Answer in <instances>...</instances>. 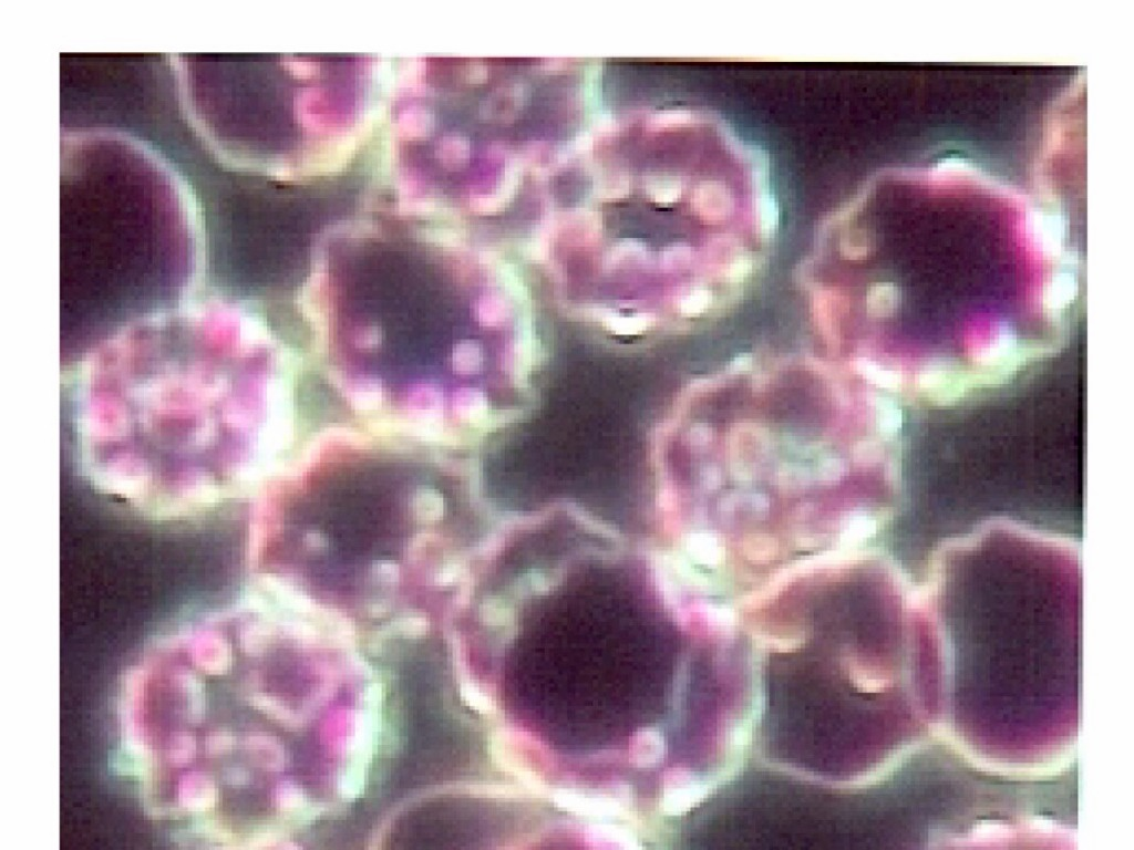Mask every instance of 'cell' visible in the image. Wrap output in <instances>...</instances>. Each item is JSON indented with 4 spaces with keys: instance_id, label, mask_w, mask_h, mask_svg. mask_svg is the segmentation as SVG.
<instances>
[{
    "instance_id": "6da1fadb",
    "label": "cell",
    "mask_w": 1134,
    "mask_h": 850,
    "mask_svg": "<svg viewBox=\"0 0 1134 850\" xmlns=\"http://www.w3.org/2000/svg\"><path fill=\"white\" fill-rule=\"evenodd\" d=\"M901 427L893 396L831 359L739 357L693 381L657 434L688 478L672 550L746 598L867 546L898 502Z\"/></svg>"
},
{
    "instance_id": "3957f363",
    "label": "cell",
    "mask_w": 1134,
    "mask_h": 850,
    "mask_svg": "<svg viewBox=\"0 0 1134 850\" xmlns=\"http://www.w3.org/2000/svg\"><path fill=\"white\" fill-rule=\"evenodd\" d=\"M436 444L353 429L315 442L254 501L255 574L358 630L452 584L461 566L435 561L447 511Z\"/></svg>"
},
{
    "instance_id": "7a4b0ae2",
    "label": "cell",
    "mask_w": 1134,
    "mask_h": 850,
    "mask_svg": "<svg viewBox=\"0 0 1134 850\" xmlns=\"http://www.w3.org/2000/svg\"><path fill=\"white\" fill-rule=\"evenodd\" d=\"M235 310L186 300L128 323L72 364L81 467L101 493L178 520L231 500L252 477L267 379Z\"/></svg>"
},
{
    "instance_id": "5b68a950",
    "label": "cell",
    "mask_w": 1134,
    "mask_h": 850,
    "mask_svg": "<svg viewBox=\"0 0 1134 850\" xmlns=\"http://www.w3.org/2000/svg\"><path fill=\"white\" fill-rule=\"evenodd\" d=\"M224 63L218 124L199 131L227 167L277 185L332 180L367 154L396 58L248 54Z\"/></svg>"
},
{
    "instance_id": "277c9868",
    "label": "cell",
    "mask_w": 1134,
    "mask_h": 850,
    "mask_svg": "<svg viewBox=\"0 0 1134 850\" xmlns=\"http://www.w3.org/2000/svg\"><path fill=\"white\" fill-rule=\"evenodd\" d=\"M749 635L763 746L810 776L866 775L859 726L890 683L877 666L880 653L903 635L889 608L855 584L815 583L763 609Z\"/></svg>"
}]
</instances>
